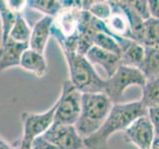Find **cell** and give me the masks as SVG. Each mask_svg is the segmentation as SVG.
Listing matches in <instances>:
<instances>
[{
	"label": "cell",
	"instance_id": "1",
	"mask_svg": "<svg viewBox=\"0 0 159 149\" xmlns=\"http://www.w3.org/2000/svg\"><path fill=\"white\" fill-rule=\"evenodd\" d=\"M142 115H146V109L139 101L114 103L101 127L84 139V147L108 149L110 137L119 131L123 132L134 119Z\"/></svg>",
	"mask_w": 159,
	"mask_h": 149
},
{
	"label": "cell",
	"instance_id": "2",
	"mask_svg": "<svg viewBox=\"0 0 159 149\" xmlns=\"http://www.w3.org/2000/svg\"><path fill=\"white\" fill-rule=\"evenodd\" d=\"M113 104L104 92L82 93L80 113L74 124L82 138L91 136L101 127Z\"/></svg>",
	"mask_w": 159,
	"mask_h": 149
},
{
	"label": "cell",
	"instance_id": "3",
	"mask_svg": "<svg viewBox=\"0 0 159 149\" xmlns=\"http://www.w3.org/2000/svg\"><path fill=\"white\" fill-rule=\"evenodd\" d=\"M68 66L69 82L81 93L103 92L105 80L98 75L94 66H92L85 56L72 51L62 52Z\"/></svg>",
	"mask_w": 159,
	"mask_h": 149
},
{
	"label": "cell",
	"instance_id": "4",
	"mask_svg": "<svg viewBox=\"0 0 159 149\" xmlns=\"http://www.w3.org/2000/svg\"><path fill=\"white\" fill-rule=\"evenodd\" d=\"M145 82L146 80L139 69L120 65L114 75L105 80L103 92L113 103H119L128 87L131 86L142 87Z\"/></svg>",
	"mask_w": 159,
	"mask_h": 149
},
{
	"label": "cell",
	"instance_id": "5",
	"mask_svg": "<svg viewBox=\"0 0 159 149\" xmlns=\"http://www.w3.org/2000/svg\"><path fill=\"white\" fill-rule=\"evenodd\" d=\"M82 93L71 84L69 80L62 82L61 93L57 101L53 123L74 125L81 109Z\"/></svg>",
	"mask_w": 159,
	"mask_h": 149
},
{
	"label": "cell",
	"instance_id": "6",
	"mask_svg": "<svg viewBox=\"0 0 159 149\" xmlns=\"http://www.w3.org/2000/svg\"><path fill=\"white\" fill-rule=\"evenodd\" d=\"M57 109V102L47 112L41 113L23 112L21 114L22 124H23V134L22 138L31 142L37 137L42 136L53 123L54 112Z\"/></svg>",
	"mask_w": 159,
	"mask_h": 149
},
{
	"label": "cell",
	"instance_id": "7",
	"mask_svg": "<svg viewBox=\"0 0 159 149\" xmlns=\"http://www.w3.org/2000/svg\"><path fill=\"white\" fill-rule=\"evenodd\" d=\"M42 137L60 149H83L84 139L78 134L74 125L56 124L48 128Z\"/></svg>",
	"mask_w": 159,
	"mask_h": 149
},
{
	"label": "cell",
	"instance_id": "8",
	"mask_svg": "<svg viewBox=\"0 0 159 149\" xmlns=\"http://www.w3.org/2000/svg\"><path fill=\"white\" fill-rule=\"evenodd\" d=\"M123 134L125 142L130 143L139 149H149L155 137H158L146 115L134 119L123 131Z\"/></svg>",
	"mask_w": 159,
	"mask_h": 149
},
{
	"label": "cell",
	"instance_id": "9",
	"mask_svg": "<svg viewBox=\"0 0 159 149\" xmlns=\"http://www.w3.org/2000/svg\"><path fill=\"white\" fill-rule=\"evenodd\" d=\"M85 58L92 65H99L106 72L108 78L112 77L115 72L117 71L119 66L120 65V58L116 54L110 53L101 48L96 46H92L87 53L85 54Z\"/></svg>",
	"mask_w": 159,
	"mask_h": 149
},
{
	"label": "cell",
	"instance_id": "10",
	"mask_svg": "<svg viewBox=\"0 0 159 149\" xmlns=\"http://www.w3.org/2000/svg\"><path fill=\"white\" fill-rule=\"evenodd\" d=\"M53 18L50 16H43L35 24L31 30V36L28 46L31 50L41 54L45 53L47 44L51 37V28Z\"/></svg>",
	"mask_w": 159,
	"mask_h": 149
},
{
	"label": "cell",
	"instance_id": "11",
	"mask_svg": "<svg viewBox=\"0 0 159 149\" xmlns=\"http://www.w3.org/2000/svg\"><path fill=\"white\" fill-rule=\"evenodd\" d=\"M28 48V44L17 43L8 38L7 41L0 47V72L19 66L22 54Z\"/></svg>",
	"mask_w": 159,
	"mask_h": 149
},
{
	"label": "cell",
	"instance_id": "12",
	"mask_svg": "<svg viewBox=\"0 0 159 149\" xmlns=\"http://www.w3.org/2000/svg\"><path fill=\"white\" fill-rule=\"evenodd\" d=\"M19 66L23 70L35 75L37 78H43L47 73L48 63L43 54L28 48L22 54Z\"/></svg>",
	"mask_w": 159,
	"mask_h": 149
},
{
	"label": "cell",
	"instance_id": "13",
	"mask_svg": "<svg viewBox=\"0 0 159 149\" xmlns=\"http://www.w3.org/2000/svg\"><path fill=\"white\" fill-rule=\"evenodd\" d=\"M158 48L155 47H144L143 60L139 67L140 73L143 75L146 81L156 80L159 75L158 65Z\"/></svg>",
	"mask_w": 159,
	"mask_h": 149
},
{
	"label": "cell",
	"instance_id": "14",
	"mask_svg": "<svg viewBox=\"0 0 159 149\" xmlns=\"http://www.w3.org/2000/svg\"><path fill=\"white\" fill-rule=\"evenodd\" d=\"M158 24L159 20L155 18L150 17L144 20L134 42L143 47L158 48Z\"/></svg>",
	"mask_w": 159,
	"mask_h": 149
},
{
	"label": "cell",
	"instance_id": "15",
	"mask_svg": "<svg viewBox=\"0 0 159 149\" xmlns=\"http://www.w3.org/2000/svg\"><path fill=\"white\" fill-rule=\"evenodd\" d=\"M144 56V47L131 40L120 53V65L139 69Z\"/></svg>",
	"mask_w": 159,
	"mask_h": 149
},
{
	"label": "cell",
	"instance_id": "16",
	"mask_svg": "<svg viewBox=\"0 0 159 149\" xmlns=\"http://www.w3.org/2000/svg\"><path fill=\"white\" fill-rule=\"evenodd\" d=\"M142 96L140 103L145 109L151 107H159V80L146 81L141 87Z\"/></svg>",
	"mask_w": 159,
	"mask_h": 149
},
{
	"label": "cell",
	"instance_id": "17",
	"mask_svg": "<svg viewBox=\"0 0 159 149\" xmlns=\"http://www.w3.org/2000/svg\"><path fill=\"white\" fill-rule=\"evenodd\" d=\"M31 28L23 14H17L8 38L17 43L28 44L31 36Z\"/></svg>",
	"mask_w": 159,
	"mask_h": 149
},
{
	"label": "cell",
	"instance_id": "18",
	"mask_svg": "<svg viewBox=\"0 0 159 149\" xmlns=\"http://www.w3.org/2000/svg\"><path fill=\"white\" fill-rule=\"evenodd\" d=\"M92 44L93 46L101 48L103 50H105V51L116 54L120 57L122 50H120L118 41L113 36L107 34L105 32H99V31L96 32L92 38Z\"/></svg>",
	"mask_w": 159,
	"mask_h": 149
},
{
	"label": "cell",
	"instance_id": "19",
	"mask_svg": "<svg viewBox=\"0 0 159 149\" xmlns=\"http://www.w3.org/2000/svg\"><path fill=\"white\" fill-rule=\"evenodd\" d=\"M27 7L40 11L45 16H50L52 18L56 17L62 9L60 1L57 0H30L27 1Z\"/></svg>",
	"mask_w": 159,
	"mask_h": 149
},
{
	"label": "cell",
	"instance_id": "20",
	"mask_svg": "<svg viewBox=\"0 0 159 149\" xmlns=\"http://www.w3.org/2000/svg\"><path fill=\"white\" fill-rule=\"evenodd\" d=\"M83 10L88 11L94 18L105 22L111 15L110 1H83Z\"/></svg>",
	"mask_w": 159,
	"mask_h": 149
},
{
	"label": "cell",
	"instance_id": "21",
	"mask_svg": "<svg viewBox=\"0 0 159 149\" xmlns=\"http://www.w3.org/2000/svg\"><path fill=\"white\" fill-rule=\"evenodd\" d=\"M17 14L11 11L7 6L6 1L0 0V19H1V30H2V37H1V45L7 41L9 33L13 27Z\"/></svg>",
	"mask_w": 159,
	"mask_h": 149
},
{
	"label": "cell",
	"instance_id": "22",
	"mask_svg": "<svg viewBox=\"0 0 159 149\" xmlns=\"http://www.w3.org/2000/svg\"><path fill=\"white\" fill-rule=\"evenodd\" d=\"M128 3L142 20L150 18L148 7H147V1L145 0H134V1H128Z\"/></svg>",
	"mask_w": 159,
	"mask_h": 149
},
{
	"label": "cell",
	"instance_id": "23",
	"mask_svg": "<svg viewBox=\"0 0 159 149\" xmlns=\"http://www.w3.org/2000/svg\"><path fill=\"white\" fill-rule=\"evenodd\" d=\"M146 117L151 123L155 134H159V107H151L146 109Z\"/></svg>",
	"mask_w": 159,
	"mask_h": 149
},
{
	"label": "cell",
	"instance_id": "24",
	"mask_svg": "<svg viewBox=\"0 0 159 149\" xmlns=\"http://www.w3.org/2000/svg\"><path fill=\"white\" fill-rule=\"evenodd\" d=\"M6 3L9 9L16 14H22L24 9L27 7V1L25 0H8Z\"/></svg>",
	"mask_w": 159,
	"mask_h": 149
},
{
	"label": "cell",
	"instance_id": "25",
	"mask_svg": "<svg viewBox=\"0 0 159 149\" xmlns=\"http://www.w3.org/2000/svg\"><path fill=\"white\" fill-rule=\"evenodd\" d=\"M158 4L159 2L157 0H149L147 1V7H148V12L151 18H159V12H158Z\"/></svg>",
	"mask_w": 159,
	"mask_h": 149
},
{
	"label": "cell",
	"instance_id": "26",
	"mask_svg": "<svg viewBox=\"0 0 159 149\" xmlns=\"http://www.w3.org/2000/svg\"><path fill=\"white\" fill-rule=\"evenodd\" d=\"M12 146L13 149H32V142L21 137Z\"/></svg>",
	"mask_w": 159,
	"mask_h": 149
},
{
	"label": "cell",
	"instance_id": "27",
	"mask_svg": "<svg viewBox=\"0 0 159 149\" xmlns=\"http://www.w3.org/2000/svg\"><path fill=\"white\" fill-rule=\"evenodd\" d=\"M0 149H13V146L0 136Z\"/></svg>",
	"mask_w": 159,
	"mask_h": 149
},
{
	"label": "cell",
	"instance_id": "28",
	"mask_svg": "<svg viewBox=\"0 0 159 149\" xmlns=\"http://www.w3.org/2000/svg\"><path fill=\"white\" fill-rule=\"evenodd\" d=\"M149 149H159V137H155V139Z\"/></svg>",
	"mask_w": 159,
	"mask_h": 149
},
{
	"label": "cell",
	"instance_id": "29",
	"mask_svg": "<svg viewBox=\"0 0 159 149\" xmlns=\"http://www.w3.org/2000/svg\"><path fill=\"white\" fill-rule=\"evenodd\" d=\"M0 54H1V51H0Z\"/></svg>",
	"mask_w": 159,
	"mask_h": 149
}]
</instances>
